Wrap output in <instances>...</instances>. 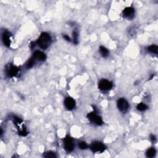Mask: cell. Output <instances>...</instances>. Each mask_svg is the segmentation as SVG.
Listing matches in <instances>:
<instances>
[{
    "mask_svg": "<svg viewBox=\"0 0 158 158\" xmlns=\"http://www.w3.org/2000/svg\"><path fill=\"white\" fill-rule=\"evenodd\" d=\"M51 43V38L48 34L47 33H42L40 37L37 40V43L38 44V46L43 49H47Z\"/></svg>",
    "mask_w": 158,
    "mask_h": 158,
    "instance_id": "6da1fadb",
    "label": "cell"
},
{
    "mask_svg": "<svg viewBox=\"0 0 158 158\" xmlns=\"http://www.w3.org/2000/svg\"><path fill=\"white\" fill-rule=\"evenodd\" d=\"M87 117L90 121L98 125H101L103 123L101 117L97 115L95 112H90V113H88L87 115Z\"/></svg>",
    "mask_w": 158,
    "mask_h": 158,
    "instance_id": "7a4b0ae2",
    "label": "cell"
},
{
    "mask_svg": "<svg viewBox=\"0 0 158 158\" xmlns=\"http://www.w3.org/2000/svg\"><path fill=\"white\" fill-rule=\"evenodd\" d=\"M64 146L67 152L70 153L74 150V144L72 138L67 136L64 139Z\"/></svg>",
    "mask_w": 158,
    "mask_h": 158,
    "instance_id": "3957f363",
    "label": "cell"
},
{
    "mask_svg": "<svg viewBox=\"0 0 158 158\" xmlns=\"http://www.w3.org/2000/svg\"><path fill=\"white\" fill-rule=\"evenodd\" d=\"M105 149L106 146L104 145L102 143L99 142H94L91 144V146H90V150H91L93 153H102L105 150Z\"/></svg>",
    "mask_w": 158,
    "mask_h": 158,
    "instance_id": "277c9868",
    "label": "cell"
},
{
    "mask_svg": "<svg viewBox=\"0 0 158 158\" xmlns=\"http://www.w3.org/2000/svg\"><path fill=\"white\" fill-rule=\"evenodd\" d=\"M112 87V83L110 81L103 79L101 80L98 84V88L102 91H107L111 89Z\"/></svg>",
    "mask_w": 158,
    "mask_h": 158,
    "instance_id": "5b68a950",
    "label": "cell"
},
{
    "mask_svg": "<svg viewBox=\"0 0 158 158\" xmlns=\"http://www.w3.org/2000/svg\"><path fill=\"white\" fill-rule=\"evenodd\" d=\"M129 103L124 98H120L117 101V107L122 112H125L127 111L129 108Z\"/></svg>",
    "mask_w": 158,
    "mask_h": 158,
    "instance_id": "8992f818",
    "label": "cell"
},
{
    "mask_svg": "<svg viewBox=\"0 0 158 158\" xmlns=\"http://www.w3.org/2000/svg\"><path fill=\"white\" fill-rule=\"evenodd\" d=\"M64 105L67 109L72 110L75 106V101L71 97H67L64 101Z\"/></svg>",
    "mask_w": 158,
    "mask_h": 158,
    "instance_id": "52a82bcc",
    "label": "cell"
},
{
    "mask_svg": "<svg viewBox=\"0 0 158 158\" xmlns=\"http://www.w3.org/2000/svg\"><path fill=\"white\" fill-rule=\"evenodd\" d=\"M7 75L10 77H13L17 75V74L19 72V69L17 68L16 66H10L7 69Z\"/></svg>",
    "mask_w": 158,
    "mask_h": 158,
    "instance_id": "ba28073f",
    "label": "cell"
},
{
    "mask_svg": "<svg viewBox=\"0 0 158 158\" xmlns=\"http://www.w3.org/2000/svg\"><path fill=\"white\" fill-rule=\"evenodd\" d=\"M135 10L132 7H127L124 9L123 11V15L127 19H132L134 16Z\"/></svg>",
    "mask_w": 158,
    "mask_h": 158,
    "instance_id": "9c48e42d",
    "label": "cell"
},
{
    "mask_svg": "<svg viewBox=\"0 0 158 158\" xmlns=\"http://www.w3.org/2000/svg\"><path fill=\"white\" fill-rule=\"evenodd\" d=\"M46 55L45 54L43 53V52L40 51H36L33 55L32 58L35 61L37 60V61H43L46 60Z\"/></svg>",
    "mask_w": 158,
    "mask_h": 158,
    "instance_id": "30bf717a",
    "label": "cell"
},
{
    "mask_svg": "<svg viewBox=\"0 0 158 158\" xmlns=\"http://www.w3.org/2000/svg\"><path fill=\"white\" fill-rule=\"evenodd\" d=\"M10 34L8 31H4L2 36V40L4 44L6 47H9L11 44V40H10Z\"/></svg>",
    "mask_w": 158,
    "mask_h": 158,
    "instance_id": "8fae6325",
    "label": "cell"
},
{
    "mask_svg": "<svg viewBox=\"0 0 158 158\" xmlns=\"http://www.w3.org/2000/svg\"><path fill=\"white\" fill-rule=\"evenodd\" d=\"M156 153V151L155 149L154 148H151L147 150L146 155L148 157H153L155 156Z\"/></svg>",
    "mask_w": 158,
    "mask_h": 158,
    "instance_id": "7c38bea8",
    "label": "cell"
},
{
    "mask_svg": "<svg viewBox=\"0 0 158 158\" xmlns=\"http://www.w3.org/2000/svg\"><path fill=\"white\" fill-rule=\"evenodd\" d=\"M100 52L101 56L104 57H107L108 55H109V51H108V49L105 47H103V46L100 47Z\"/></svg>",
    "mask_w": 158,
    "mask_h": 158,
    "instance_id": "4fadbf2b",
    "label": "cell"
},
{
    "mask_svg": "<svg viewBox=\"0 0 158 158\" xmlns=\"http://www.w3.org/2000/svg\"><path fill=\"white\" fill-rule=\"evenodd\" d=\"M148 51L150 53L157 54L158 53V48L156 45H151L148 48Z\"/></svg>",
    "mask_w": 158,
    "mask_h": 158,
    "instance_id": "5bb4252c",
    "label": "cell"
},
{
    "mask_svg": "<svg viewBox=\"0 0 158 158\" xmlns=\"http://www.w3.org/2000/svg\"><path fill=\"white\" fill-rule=\"evenodd\" d=\"M137 109L140 111H145L146 109H147L148 106L144 103H141L138 104V105H137Z\"/></svg>",
    "mask_w": 158,
    "mask_h": 158,
    "instance_id": "9a60e30c",
    "label": "cell"
},
{
    "mask_svg": "<svg viewBox=\"0 0 158 158\" xmlns=\"http://www.w3.org/2000/svg\"><path fill=\"white\" fill-rule=\"evenodd\" d=\"M43 156L44 157H48V158H55L57 157L55 154V153H53L51 151H49V152H47V153H44Z\"/></svg>",
    "mask_w": 158,
    "mask_h": 158,
    "instance_id": "2e32d148",
    "label": "cell"
},
{
    "mask_svg": "<svg viewBox=\"0 0 158 158\" xmlns=\"http://www.w3.org/2000/svg\"><path fill=\"white\" fill-rule=\"evenodd\" d=\"M35 61L34 60L33 58L30 59V60L28 61V62H27V64H26L27 68H29H29H31V67H33V66L35 64Z\"/></svg>",
    "mask_w": 158,
    "mask_h": 158,
    "instance_id": "e0dca14e",
    "label": "cell"
},
{
    "mask_svg": "<svg viewBox=\"0 0 158 158\" xmlns=\"http://www.w3.org/2000/svg\"><path fill=\"white\" fill-rule=\"evenodd\" d=\"M79 146L81 149V150H85V149L87 148L88 145H87V144L86 143H85V142H82L79 143Z\"/></svg>",
    "mask_w": 158,
    "mask_h": 158,
    "instance_id": "ac0fdd59",
    "label": "cell"
},
{
    "mask_svg": "<svg viewBox=\"0 0 158 158\" xmlns=\"http://www.w3.org/2000/svg\"><path fill=\"white\" fill-rule=\"evenodd\" d=\"M74 35V42L75 44L78 43V34L76 32V31H74L73 33Z\"/></svg>",
    "mask_w": 158,
    "mask_h": 158,
    "instance_id": "d6986e66",
    "label": "cell"
},
{
    "mask_svg": "<svg viewBox=\"0 0 158 158\" xmlns=\"http://www.w3.org/2000/svg\"><path fill=\"white\" fill-rule=\"evenodd\" d=\"M64 39H66L67 40V41H69V42L70 41V38L67 35H64Z\"/></svg>",
    "mask_w": 158,
    "mask_h": 158,
    "instance_id": "ffe728a7",
    "label": "cell"
},
{
    "mask_svg": "<svg viewBox=\"0 0 158 158\" xmlns=\"http://www.w3.org/2000/svg\"><path fill=\"white\" fill-rule=\"evenodd\" d=\"M151 140H156V137L154 136V135H151Z\"/></svg>",
    "mask_w": 158,
    "mask_h": 158,
    "instance_id": "44dd1931",
    "label": "cell"
}]
</instances>
